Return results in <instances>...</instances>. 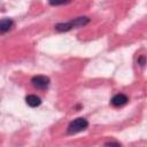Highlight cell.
Masks as SVG:
<instances>
[{"label": "cell", "mask_w": 147, "mask_h": 147, "mask_svg": "<svg viewBox=\"0 0 147 147\" xmlns=\"http://www.w3.org/2000/svg\"><path fill=\"white\" fill-rule=\"evenodd\" d=\"M25 102H26L28 106H30L32 108H36V107L41 105V99L39 96H37L36 94H29L25 98Z\"/></svg>", "instance_id": "cell-5"}, {"label": "cell", "mask_w": 147, "mask_h": 147, "mask_svg": "<svg viewBox=\"0 0 147 147\" xmlns=\"http://www.w3.org/2000/svg\"><path fill=\"white\" fill-rule=\"evenodd\" d=\"M13 24H14V22H13L10 18H3V20L1 21V23H0V32H1L2 34L6 33L7 31H9V30L11 29Z\"/></svg>", "instance_id": "cell-6"}, {"label": "cell", "mask_w": 147, "mask_h": 147, "mask_svg": "<svg viewBox=\"0 0 147 147\" xmlns=\"http://www.w3.org/2000/svg\"><path fill=\"white\" fill-rule=\"evenodd\" d=\"M71 0H48L51 6H61V5H65L69 3Z\"/></svg>", "instance_id": "cell-7"}, {"label": "cell", "mask_w": 147, "mask_h": 147, "mask_svg": "<svg viewBox=\"0 0 147 147\" xmlns=\"http://www.w3.org/2000/svg\"><path fill=\"white\" fill-rule=\"evenodd\" d=\"M31 84L37 90H46L49 86V78L42 75H38V76L32 77Z\"/></svg>", "instance_id": "cell-3"}, {"label": "cell", "mask_w": 147, "mask_h": 147, "mask_svg": "<svg viewBox=\"0 0 147 147\" xmlns=\"http://www.w3.org/2000/svg\"><path fill=\"white\" fill-rule=\"evenodd\" d=\"M87 126H88L87 119L84 117H78V118L74 119L72 122H70V124L68 125V129H67V133L68 134H76V133L85 130Z\"/></svg>", "instance_id": "cell-2"}, {"label": "cell", "mask_w": 147, "mask_h": 147, "mask_svg": "<svg viewBox=\"0 0 147 147\" xmlns=\"http://www.w3.org/2000/svg\"><path fill=\"white\" fill-rule=\"evenodd\" d=\"M106 145H117V146H119L121 144L119 142H115V141H108V142H106Z\"/></svg>", "instance_id": "cell-9"}, {"label": "cell", "mask_w": 147, "mask_h": 147, "mask_svg": "<svg viewBox=\"0 0 147 147\" xmlns=\"http://www.w3.org/2000/svg\"><path fill=\"white\" fill-rule=\"evenodd\" d=\"M90 22V18L86 16H82V17H77L74 18L67 23H59L55 25V30L59 32H64V31H69L72 28H78V26H84Z\"/></svg>", "instance_id": "cell-1"}, {"label": "cell", "mask_w": 147, "mask_h": 147, "mask_svg": "<svg viewBox=\"0 0 147 147\" xmlns=\"http://www.w3.org/2000/svg\"><path fill=\"white\" fill-rule=\"evenodd\" d=\"M138 63H139L140 65H144V64L146 63V57H145V56H141V57H139V60H138Z\"/></svg>", "instance_id": "cell-8"}, {"label": "cell", "mask_w": 147, "mask_h": 147, "mask_svg": "<svg viewBox=\"0 0 147 147\" xmlns=\"http://www.w3.org/2000/svg\"><path fill=\"white\" fill-rule=\"evenodd\" d=\"M127 101H129V98H127L125 94H123V93L115 94V95L111 98V100H110V102H111V105H113L114 107H122V106L126 105Z\"/></svg>", "instance_id": "cell-4"}]
</instances>
